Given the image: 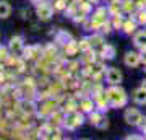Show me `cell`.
Here are the masks:
<instances>
[{"mask_svg":"<svg viewBox=\"0 0 146 140\" xmlns=\"http://www.w3.org/2000/svg\"><path fill=\"white\" fill-rule=\"evenodd\" d=\"M107 98H109V101L112 103V106H122V104H125V101H127L125 91L122 88H110L109 93H107Z\"/></svg>","mask_w":146,"mask_h":140,"instance_id":"obj_1","label":"cell"},{"mask_svg":"<svg viewBox=\"0 0 146 140\" xmlns=\"http://www.w3.org/2000/svg\"><path fill=\"white\" fill-rule=\"evenodd\" d=\"M123 117H125V122L130 124V125H138V124L143 122V114H141L138 109H133V108L127 109Z\"/></svg>","mask_w":146,"mask_h":140,"instance_id":"obj_2","label":"cell"},{"mask_svg":"<svg viewBox=\"0 0 146 140\" xmlns=\"http://www.w3.org/2000/svg\"><path fill=\"white\" fill-rule=\"evenodd\" d=\"M122 78H123V75H122V72H120L119 68L112 67L107 70V83H110V85H120Z\"/></svg>","mask_w":146,"mask_h":140,"instance_id":"obj_3","label":"cell"},{"mask_svg":"<svg viewBox=\"0 0 146 140\" xmlns=\"http://www.w3.org/2000/svg\"><path fill=\"white\" fill-rule=\"evenodd\" d=\"M123 62H125L127 67H131V68L138 67V64L141 62V54H136V52H131V51L127 52Z\"/></svg>","mask_w":146,"mask_h":140,"instance_id":"obj_4","label":"cell"},{"mask_svg":"<svg viewBox=\"0 0 146 140\" xmlns=\"http://www.w3.org/2000/svg\"><path fill=\"white\" fill-rule=\"evenodd\" d=\"M37 16L41 18V20H49L50 16H52V13H54V10H52V7L50 5H41V7H37Z\"/></svg>","mask_w":146,"mask_h":140,"instance_id":"obj_5","label":"cell"},{"mask_svg":"<svg viewBox=\"0 0 146 140\" xmlns=\"http://www.w3.org/2000/svg\"><path fill=\"white\" fill-rule=\"evenodd\" d=\"M133 42H135L136 47H140V49H146V31L136 33L135 38H133Z\"/></svg>","mask_w":146,"mask_h":140,"instance_id":"obj_6","label":"cell"},{"mask_svg":"<svg viewBox=\"0 0 146 140\" xmlns=\"http://www.w3.org/2000/svg\"><path fill=\"white\" fill-rule=\"evenodd\" d=\"M133 99H135V103H138V104H146V90L143 88V86L135 90V91H133Z\"/></svg>","mask_w":146,"mask_h":140,"instance_id":"obj_7","label":"cell"},{"mask_svg":"<svg viewBox=\"0 0 146 140\" xmlns=\"http://www.w3.org/2000/svg\"><path fill=\"white\" fill-rule=\"evenodd\" d=\"M21 47H23L21 38H11V41H10V51L11 52H20Z\"/></svg>","mask_w":146,"mask_h":140,"instance_id":"obj_8","label":"cell"},{"mask_svg":"<svg viewBox=\"0 0 146 140\" xmlns=\"http://www.w3.org/2000/svg\"><path fill=\"white\" fill-rule=\"evenodd\" d=\"M11 13V7L7 2H0V18H7Z\"/></svg>","mask_w":146,"mask_h":140,"instance_id":"obj_9","label":"cell"},{"mask_svg":"<svg viewBox=\"0 0 146 140\" xmlns=\"http://www.w3.org/2000/svg\"><path fill=\"white\" fill-rule=\"evenodd\" d=\"M102 54H104L106 59H112L114 57V54H115V49L114 47H110V46H106L104 51H102Z\"/></svg>","mask_w":146,"mask_h":140,"instance_id":"obj_10","label":"cell"},{"mask_svg":"<svg viewBox=\"0 0 146 140\" xmlns=\"http://www.w3.org/2000/svg\"><path fill=\"white\" fill-rule=\"evenodd\" d=\"M136 21L141 23V25H146V11H140V13L136 15Z\"/></svg>","mask_w":146,"mask_h":140,"instance_id":"obj_11","label":"cell"},{"mask_svg":"<svg viewBox=\"0 0 146 140\" xmlns=\"http://www.w3.org/2000/svg\"><path fill=\"white\" fill-rule=\"evenodd\" d=\"M123 28H125V31H133V28H135V23H131V21H127Z\"/></svg>","mask_w":146,"mask_h":140,"instance_id":"obj_12","label":"cell"},{"mask_svg":"<svg viewBox=\"0 0 146 140\" xmlns=\"http://www.w3.org/2000/svg\"><path fill=\"white\" fill-rule=\"evenodd\" d=\"M91 106H93L91 101H84V103H83V109H84V111H91Z\"/></svg>","mask_w":146,"mask_h":140,"instance_id":"obj_13","label":"cell"},{"mask_svg":"<svg viewBox=\"0 0 146 140\" xmlns=\"http://www.w3.org/2000/svg\"><path fill=\"white\" fill-rule=\"evenodd\" d=\"M141 60H143L145 65H146V49H143V52H141Z\"/></svg>","mask_w":146,"mask_h":140,"instance_id":"obj_14","label":"cell"},{"mask_svg":"<svg viewBox=\"0 0 146 140\" xmlns=\"http://www.w3.org/2000/svg\"><path fill=\"white\" fill-rule=\"evenodd\" d=\"M141 86H143V88L146 90V80H143V83H141Z\"/></svg>","mask_w":146,"mask_h":140,"instance_id":"obj_15","label":"cell"},{"mask_svg":"<svg viewBox=\"0 0 146 140\" xmlns=\"http://www.w3.org/2000/svg\"><path fill=\"white\" fill-rule=\"evenodd\" d=\"M145 134H146V124H145Z\"/></svg>","mask_w":146,"mask_h":140,"instance_id":"obj_16","label":"cell"},{"mask_svg":"<svg viewBox=\"0 0 146 140\" xmlns=\"http://www.w3.org/2000/svg\"><path fill=\"white\" fill-rule=\"evenodd\" d=\"M91 2H96V0H91Z\"/></svg>","mask_w":146,"mask_h":140,"instance_id":"obj_17","label":"cell"},{"mask_svg":"<svg viewBox=\"0 0 146 140\" xmlns=\"http://www.w3.org/2000/svg\"><path fill=\"white\" fill-rule=\"evenodd\" d=\"M145 72H146V67H145Z\"/></svg>","mask_w":146,"mask_h":140,"instance_id":"obj_18","label":"cell"}]
</instances>
